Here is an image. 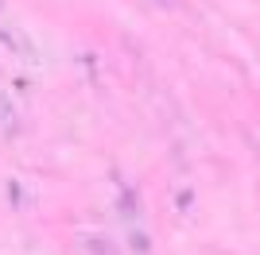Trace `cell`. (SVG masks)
I'll return each mask as SVG.
<instances>
[{"label":"cell","mask_w":260,"mask_h":255,"mask_svg":"<svg viewBox=\"0 0 260 255\" xmlns=\"http://www.w3.org/2000/svg\"><path fill=\"white\" fill-rule=\"evenodd\" d=\"M155 4H163V8H175V4H179V0H155Z\"/></svg>","instance_id":"cell-1"}]
</instances>
